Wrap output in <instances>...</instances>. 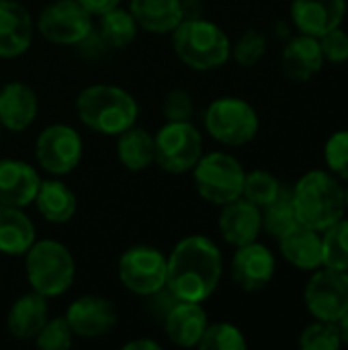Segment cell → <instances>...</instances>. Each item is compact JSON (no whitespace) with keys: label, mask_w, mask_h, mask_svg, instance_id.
I'll use <instances>...</instances> for the list:
<instances>
[{"label":"cell","mask_w":348,"mask_h":350,"mask_svg":"<svg viewBox=\"0 0 348 350\" xmlns=\"http://www.w3.org/2000/svg\"><path fill=\"white\" fill-rule=\"evenodd\" d=\"M224 275L219 248L207 236L183 238L166 258V289L178 301H207Z\"/></svg>","instance_id":"1"},{"label":"cell","mask_w":348,"mask_h":350,"mask_svg":"<svg viewBox=\"0 0 348 350\" xmlns=\"http://www.w3.org/2000/svg\"><path fill=\"white\" fill-rule=\"evenodd\" d=\"M302 226L324 232L347 215L345 187L330 170H310L291 189Z\"/></svg>","instance_id":"2"},{"label":"cell","mask_w":348,"mask_h":350,"mask_svg":"<svg viewBox=\"0 0 348 350\" xmlns=\"http://www.w3.org/2000/svg\"><path fill=\"white\" fill-rule=\"evenodd\" d=\"M78 119L103 135H119L133 127L139 115L137 100L125 88L115 84L86 86L76 98Z\"/></svg>","instance_id":"3"},{"label":"cell","mask_w":348,"mask_h":350,"mask_svg":"<svg viewBox=\"0 0 348 350\" xmlns=\"http://www.w3.org/2000/svg\"><path fill=\"white\" fill-rule=\"evenodd\" d=\"M172 47L176 57L197 70L209 72L222 68L232 57V41L228 33L201 16L183 18L172 31Z\"/></svg>","instance_id":"4"},{"label":"cell","mask_w":348,"mask_h":350,"mask_svg":"<svg viewBox=\"0 0 348 350\" xmlns=\"http://www.w3.org/2000/svg\"><path fill=\"white\" fill-rule=\"evenodd\" d=\"M25 273L31 291L43 297L64 295L76 279L72 252L55 240H35L25 252Z\"/></svg>","instance_id":"5"},{"label":"cell","mask_w":348,"mask_h":350,"mask_svg":"<svg viewBox=\"0 0 348 350\" xmlns=\"http://www.w3.org/2000/svg\"><path fill=\"white\" fill-rule=\"evenodd\" d=\"M193 183L201 199L211 205H226L242 197L246 170L238 158L226 152L203 154L193 166Z\"/></svg>","instance_id":"6"},{"label":"cell","mask_w":348,"mask_h":350,"mask_svg":"<svg viewBox=\"0 0 348 350\" xmlns=\"http://www.w3.org/2000/svg\"><path fill=\"white\" fill-rule=\"evenodd\" d=\"M205 129L215 142L230 148H240L256 137L260 119L248 100L238 96H222L207 107Z\"/></svg>","instance_id":"7"},{"label":"cell","mask_w":348,"mask_h":350,"mask_svg":"<svg viewBox=\"0 0 348 350\" xmlns=\"http://www.w3.org/2000/svg\"><path fill=\"white\" fill-rule=\"evenodd\" d=\"M203 156V135L191 121L160 127L154 135V162L168 174H185Z\"/></svg>","instance_id":"8"},{"label":"cell","mask_w":348,"mask_h":350,"mask_svg":"<svg viewBox=\"0 0 348 350\" xmlns=\"http://www.w3.org/2000/svg\"><path fill=\"white\" fill-rule=\"evenodd\" d=\"M35 27L53 45H82L92 35L94 23L78 0H55L41 8Z\"/></svg>","instance_id":"9"},{"label":"cell","mask_w":348,"mask_h":350,"mask_svg":"<svg viewBox=\"0 0 348 350\" xmlns=\"http://www.w3.org/2000/svg\"><path fill=\"white\" fill-rule=\"evenodd\" d=\"M304 301L314 320L336 324L348 312V273L330 267L312 271L304 289Z\"/></svg>","instance_id":"10"},{"label":"cell","mask_w":348,"mask_h":350,"mask_svg":"<svg viewBox=\"0 0 348 350\" xmlns=\"http://www.w3.org/2000/svg\"><path fill=\"white\" fill-rule=\"evenodd\" d=\"M123 287L139 297H152L166 289V256L152 246H133L119 258Z\"/></svg>","instance_id":"11"},{"label":"cell","mask_w":348,"mask_h":350,"mask_svg":"<svg viewBox=\"0 0 348 350\" xmlns=\"http://www.w3.org/2000/svg\"><path fill=\"white\" fill-rule=\"evenodd\" d=\"M82 150L80 133L64 123L45 127L35 139V158L39 166L53 176L70 174L80 164Z\"/></svg>","instance_id":"12"},{"label":"cell","mask_w":348,"mask_h":350,"mask_svg":"<svg viewBox=\"0 0 348 350\" xmlns=\"http://www.w3.org/2000/svg\"><path fill=\"white\" fill-rule=\"evenodd\" d=\"M275 271V254L269 246L260 244L258 240L236 248L232 258V279L242 291L254 293L265 289L273 281Z\"/></svg>","instance_id":"13"},{"label":"cell","mask_w":348,"mask_h":350,"mask_svg":"<svg viewBox=\"0 0 348 350\" xmlns=\"http://www.w3.org/2000/svg\"><path fill=\"white\" fill-rule=\"evenodd\" d=\"M66 320L78 338H103L117 324L115 306L101 295H82L68 306Z\"/></svg>","instance_id":"14"},{"label":"cell","mask_w":348,"mask_h":350,"mask_svg":"<svg viewBox=\"0 0 348 350\" xmlns=\"http://www.w3.org/2000/svg\"><path fill=\"white\" fill-rule=\"evenodd\" d=\"M347 8L348 0H291L289 16L299 33L322 37L343 27Z\"/></svg>","instance_id":"15"},{"label":"cell","mask_w":348,"mask_h":350,"mask_svg":"<svg viewBox=\"0 0 348 350\" xmlns=\"http://www.w3.org/2000/svg\"><path fill=\"white\" fill-rule=\"evenodd\" d=\"M35 23L27 6L18 0H0V57L23 55L33 43Z\"/></svg>","instance_id":"16"},{"label":"cell","mask_w":348,"mask_h":350,"mask_svg":"<svg viewBox=\"0 0 348 350\" xmlns=\"http://www.w3.org/2000/svg\"><path fill=\"white\" fill-rule=\"evenodd\" d=\"M217 226L222 238L230 246L238 248L258 240V236L263 234V211L254 203L240 197L222 205Z\"/></svg>","instance_id":"17"},{"label":"cell","mask_w":348,"mask_h":350,"mask_svg":"<svg viewBox=\"0 0 348 350\" xmlns=\"http://www.w3.org/2000/svg\"><path fill=\"white\" fill-rule=\"evenodd\" d=\"M41 178L37 170L23 160H0V203L10 207H29L35 201Z\"/></svg>","instance_id":"18"},{"label":"cell","mask_w":348,"mask_h":350,"mask_svg":"<svg viewBox=\"0 0 348 350\" xmlns=\"http://www.w3.org/2000/svg\"><path fill=\"white\" fill-rule=\"evenodd\" d=\"M324 64L326 62L318 37L297 33L295 37L287 39L281 53V68L287 78L295 82H308L314 76H318Z\"/></svg>","instance_id":"19"},{"label":"cell","mask_w":348,"mask_h":350,"mask_svg":"<svg viewBox=\"0 0 348 350\" xmlns=\"http://www.w3.org/2000/svg\"><path fill=\"white\" fill-rule=\"evenodd\" d=\"M207 326H209L207 312L203 310L201 304L195 301L174 299L164 320V330L170 342L185 349L199 347V340L203 338Z\"/></svg>","instance_id":"20"},{"label":"cell","mask_w":348,"mask_h":350,"mask_svg":"<svg viewBox=\"0 0 348 350\" xmlns=\"http://www.w3.org/2000/svg\"><path fill=\"white\" fill-rule=\"evenodd\" d=\"M39 113V98L25 82H6L0 88V125L8 131H25Z\"/></svg>","instance_id":"21"},{"label":"cell","mask_w":348,"mask_h":350,"mask_svg":"<svg viewBox=\"0 0 348 350\" xmlns=\"http://www.w3.org/2000/svg\"><path fill=\"white\" fill-rule=\"evenodd\" d=\"M277 242L281 256L297 271L312 273L322 267V232L299 224Z\"/></svg>","instance_id":"22"},{"label":"cell","mask_w":348,"mask_h":350,"mask_svg":"<svg viewBox=\"0 0 348 350\" xmlns=\"http://www.w3.org/2000/svg\"><path fill=\"white\" fill-rule=\"evenodd\" d=\"M49 320V306L47 297L31 291L14 299L6 316V328L12 338L16 340H35L43 324Z\"/></svg>","instance_id":"23"},{"label":"cell","mask_w":348,"mask_h":350,"mask_svg":"<svg viewBox=\"0 0 348 350\" xmlns=\"http://www.w3.org/2000/svg\"><path fill=\"white\" fill-rule=\"evenodd\" d=\"M129 12L139 29L154 35L172 33L185 18L183 0H131Z\"/></svg>","instance_id":"24"},{"label":"cell","mask_w":348,"mask_h":350,"mask_svg":"<svg viewBox=\"0 0 348 350\" xmlns=\"http://www.w3.org/2000/svg\"><path fill=\"white\" fill-rule=\"evenodd\" d=\"M33 203H35L39 215L53 226H64V224L72 221V217L76 215V209H78V199H76L74 191L57 178L41 180Z\"/></svg>","instance_id":"25"},{"label":"cell","mask_w":348,"mask_h":350,"mask_svg":"<svg viewBox=\"0 0 348 350\" xmlns=\"http://www.w3.org/2000/svg\"><path fill=\"white\" fill-rule=\"evenodd\" d=\"M35 224L21 207H10L0 203V252L6 256H25L33 246Z\"/></svg>","instance_id":"26"},{"label":"cell","mask_w":348,"mask_h":350,"mask_svg":"<svg viewBox=\"0 0 348 350\" xmlns=\"http://www.w3.org/2000/svg\"><path fill=\"white\" fill-rule=\"evenodd\" d=\"M117 156L127 170H146L154 162V135L135 125L125 129L117 135Z\"/></svg>","instance_id":"27"},{"label":"cell","mask_w":348,"mask_h":350,"mask_svg":"<svg viewBox=\"0 0 348 350\" xmlns=\"http://www.w3.org/2000/svg\"><path fill=\"white\" fill-rule=\"evenodd\" d=\"M137 29L139 27H137L133 14L125 8L115 6L101 14L98 35H101L103 45H107L111 49H123V47L131 45L135 41Z\"/></svg>","instance_id":"28"},{"label":"cell","mask_w":348,"mask_h":350,"mask_svg":"<svg viewBox=\"0 0 348 350\" xmlns=\"http://www.w3.org/2000/svg\"><path fill=\"white\" fill-rule=\"evenodd\" d=\"M263 211V232H267L273 238H281L287 232H291L295 226H299L297 213H295V205H293V197H291V189H283L281 195L269 203Z\"/></svg>","instance_id":"29"},{"label":"cell","mask_w":348,"mask_h":350,"mask_svg":"<svg viewBox=\"0 0 348 350\" xmlns=\"http://www.w3.org/2000/svg\"><path fill=\"white\" fill-rule=\"evenodd\" d=\"M322 265L348 273V219H338L322 232Z\"/></svg>","instance_id":"30"},{"label":"cell","mask_w":348,"mask_h":350,"mask_svg":"<svg viewBox=\"0 0 348 350\" xmlns=\"http://www.w3.org/2000/svg\"><path fill=\"white\" fill-rule=\"evenodd\" d=\"M283 189L285 187L271 172H267V170H252V172H246L242 197L246 201L254 203L256 207L265 209L269 203H273L281 195Z\"/></svg>","instance_id":"31"},{"label":"cell","mask_w":348,"mask_h":350,"mask_svg":"<svg viewBox=\"0 0 348 350\" xmlns=\"http://www.w3.org/2000/svg\"><path fill=\"white\" fill-rule=\"evenodd\" d=\"M246 347L248 342L244 332L230 322L209 324L199 340V349L203 350H244Z\"/></svg>","instance_id":"32"},{"label":"cell","mask_w":348,"mask_h":350,"mask_svg":"<svg viewBox=\"0 0 348 350\" xmlns=\"http://www.w3.org/2000/svg\"><path fill=\"white\" fill-rule=\"evenodd\" d=\"M297 345L302 350H338L343 347L336 324L320 320H314L299 332Z\"/></svg>","instance_id":"33"},{"label":"cell","mask_w":348,"mask_h":350,"mask_svg":"<svg viewBox=\"0 0 348 350\" xmlns=\"http://www.w3.org/2000/svg\"><path fill=\"white\" fill-rule=\"evenodd\" d=\"M267 47H269L267 35L260 33V31H256V29H248V31H244V33L238 37V41L232 45V57H234L240 66L252 68V66H256V64L265 57Z\"/></svg>","instance_id":"34"},{"label":"cell","mask_w":348,"mask_h":350,"mask_svg":"<svg viewBox=\"0 0 348 350\" xmlns=\"http://www.w3.org/2000/svg\"><path fill=\"white\" fill-rule=\"evenodd\" d=\"M74 338L76 336H74L66 316H59V318H49L43 324V328L35 336V345L43 350H64L72 347Z\"/></svg>","instance_id":"35"},{"label":"cell","mask_w":348,"mask_h":350,"mask_svg":"<svg viewBox=\"0 0 348 350\" xmlns=\"http://www.w3.org/2000/svg\"><path fill=\"white\" fill-rule=\"evenodd\" d=\"M324 162L334 176L348 183V129H338L326 139Z\"/></svg>","instance_id":"36"},{"label":"cell","mask_w":348,"mask_h":350,"mask_svg":"<svg viewBox=\"0 0 348 350\" xmlns=\"http://www.w3.org/2000/svg\"><path fill=\"white\" fill-rule=\"evenodd\" d=\"M193 98L185 88H174L166 94L164 103H162V113L166 117V121L170 123H178V121H191L193 117Z\"/></svg>","instance_id":"37"},{"label":"cell","mask_w":348,"mask_h":350,"mask_svg":"<svg viewBox=\"0 0 348 350\" xmlns=\"http://www.w3.org/2000/svg\"><path fill=\"white\" fill-rule=\"evenodd\" d=\"M324 62L328 64H347L348 62V33L343 27L328 31L326 35L318 37Z\"/></svg>","instance_id":"38"},{"label":"cell","mask_w":348,"mask_h":350,"mask_svg":"<svg viewBox=\"0 0 348 350\" xmlns=\"http://www.w3.org/2000/svg\"><path fill=\"white\" fill-rule=\"evenodd\" d=\"M92 16H101L103 12H107V10H111V8H115V6H119L121 4V0H78Z\"/></svg>","instance_id":"39"},{"label":"cell","mask_w":348,"mask_h":350,"mask_svg":"<svg viewBox=\"0 0 348 350\" xmlns=\"http://www.w3.org/2000/svg\"><path fill=\"white\" fill-rule=\"evenodd\" d=\"M123 350H160V345L150 338H137V340L123 345Z\"/></svg>","instance_id":"40"},{"label":"cell","mask_w":348,"mask_h":350,"mask_svg":"<svg viewBox=\"0 0 348 350\" xmlns=\"http://www.w3.org/2000/svg\"><path fill=\"white\" fill-rule=\"evenodd\" d=\"M336 328H338V336H340L343 347H348V312L336 322Z\"/></svg>","instance_id":"41"},{"label":"cell","mask_w":348,"mask_h":350,"mask_svg":"<svg viewBox=\"0 0 348 350\" xmlns=\"http://www.w3.org/2000/svg\"><path fill=\"white\" fill-rule=\"evenodd\" d=\"M345 207H347V213H348V187H345Z\"/></svg>","instance_id":"42"},{"label":"cell","mask_w":348,"mask_h":350,"mask_svg":"<svg viewBox=\"0 0 348 350\" xmlns=\"http://www.w3.org/2000/svg\"><path fill=\"white\" fill-rule=\"evenodd\" d=\"M0 135H2V125H0Z\"/></svg>","instance_id":"43"}]
</instances>
